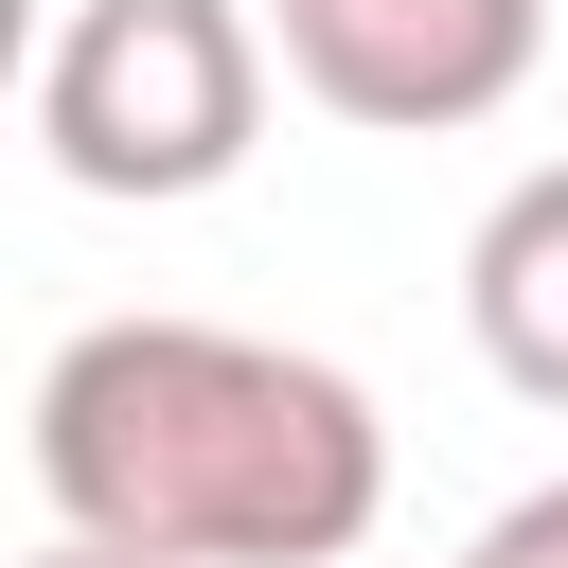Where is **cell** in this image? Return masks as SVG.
I'll return each instance as SVG.
<instances>
[{"instance_id":"1","label":"cell","mask_w":568,"mask_h":568,"mask_svg":"<svg viewBox=\"0 0 568 568\" xmlns=\"http://www.w3.org/2000/svg\"><path fill=\"white\" fill-rule=\"evenodd\" d=\"M36 497L124 568H337L390 515V426L337 355L231 320H89L36 373Z\"/></svg>"},{"instance_id":"2","label":"cell","mask_w":568,"mask_h":568,"mask_svg":"<svg viewBox=\"0 0 568 568\" xmlns=\"http://www.w3.org/2000/svg\"><path fill=\"white\" fill-rule=\"evenodd\" d=\"M266 0H71L36 53V142L71 195L106 213H178L213 178H248L266 142Z\"/></svg>"},{"instance_id":"3","label":"cell","mask_w":568,"mask_h":568,"mask_svg":"<svg viewBox=\"0 0 568 568\" xmlns=\"http://www.w3.org/2000/svg\"><path fill=\"white\" fill-rule=\"evenodd\" d=\"M284 36V89L373 124V142H462L532 89L550 53V0H266Z\"/></svg>"},{"instance_id":"4","label":"cell","mask_w":568,"mask_h":568,"mask_svg":"<svg viewBox=\"0 0 568 568\" xmlns=\"http://www.w3.org/2000/svg\"><path fill=\"white\" fill-rule=\"evenodd\" d=\"M462 320H479L497 390L568 408V160H532V178L462 231Z\"/></svg>"},{"instance_id":"5","label":"cell","mask_w":568,"mask_h":568,"mask_svg":"<svg viewBox=\"0 0 568 568\" xmlns=\"http://www.w3.org/2000/svg\"><path fill=\"white\" fill-rule=\"evenodd\" d=\"M462 568H568V479H532V497H515V515H497Z\"/></svg>"},{"instance_id":"6","label":"cell","mask_w":568,"mask_h":568,"mask_svg":"<svg viewBox=\"0 0 568 568\" xmlns=\"http://www.w3.org/2000/svg\"><path fill=\"white\" fill-rule=\"evenodd\" d=\"M36 568H124V550H89V532H53V550H36Z\"/></svg>"}]
</instances>
